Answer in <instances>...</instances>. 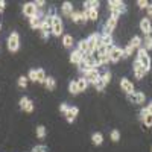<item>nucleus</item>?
I'll use <instances>...</instances> for the list:
<instances>
[{
	"label": "nucleus",
	"instance_id": "obj_35",
	"mask_svg": "<svg viewBox=\"0 0 152 152\" xmlns=\"http://www.w3.org/2000/svg\"><path fill=\"white\" fill-rule=\"evenodd\" d=\"M110 137H111L113 142H119V140H120V132H119L117 129H113V131L110 132Z\"/></svg>",
	"mask_w": 152,
	"mask_h": 152
},
{
	"label": "nucleus",
	"instance_id": "obj_26",
	"mask_svg": "<svg viewBox=\"0 0 152 152\" xmlns=\"http://www.w3.org/2000/svg\"><path fill=\"white\" fill-rule=\"evenodd\" d=\"M69 91L72 93V94H79L81 91H79V87H78V81L76 79H72L70 82H69Z\"/></svg>",
	"mask_w": 152,
	"mask_h": 152
},
{
	"label": "nucleus",
	"instance_id": "obj_45",
	"mask_svg": "<svg viewBox=\"0 0 152 152\" xmlns=\"http://www.w3.org/2000/svg\"><path fill=\"white\" fill-rule=\"evenodd\" d=\"M146 110H148V114H151V116H152V100H151V102H148Z\"/></svg>",
	"mask_w": 152,
	"mask_h": 152
},
{
	"label": "nucleus",
	"instance_id": "obj_41",
	"mask_svg": "<svg viewBox=\"0 0 152 152\" xmlns=\"http://www.w3.org/2000/svg\"><path fill=\"white\" fill-rule=\"evenodd\" d=\"M32 152H47V148L43 146V145H35L32 148Z\"/></svg>",
	"mask_w": 152,
	"mask_h": 152
},
{
	"label": "nucleus",
	"instance_id": "obj_13",
	"mask_svg": "<svg viewBox=\"0 0 152 152\" xmlns=\"http://www.w3.org/2000/svg\"><path fill=\"white\" fill-rule=\"evenodd\" d=\"M140 29L145 35H151L152 34V21L149 17H143L140 20Z\"/></svg>",
	"mask_w": 152,
	"mask_h": 152
},
{
	"label": "nucleus",
	"instance_id": "obj_36",
	"mask_svg": "<svg viewBox=\"0 0 152 152\" xmlns=\"http://www.w3.org/2000/svg\"><path fill=\"white\" fill-rule=\"evenodd\" d=\"M69 110H70V105H69L67 102H61V104H59V111L64 114V116L69 113Z\"/></svg>",
	"mask_w": 152,
	"mask_h": 152
},
{
	"label": "nucleus",
	"instance_id": "obj_32",
	"mask_svg": "<svg viewBox=\"0 0 152 152\" xmlns=\"http://www.w3.org/2000/svg\"><path fill=\"white\" fill-rule=\"evenodd\" d=\"M88 12V17H90V20H97V17H99V9H88L87 11Z\"/></svg>",
	"mask_w": 152,
	"mask_h": 152
},
{
	"label": "nucleus",
	"instance_id": "obj_9",
	"mask_svg": "<svg viewBox=\"0 0 152 152\" xmlns=\"http://www.w3.org/2000/svg\"><path fill=\"white\" fill-rule=\"evenodd\" d=\"M21 11H23V14L26 15L28 18H31V17L37 15V12L40 11V9H37V6H35L34 2H28V3H24V5H23Z\"/></svg>",
	"mask_w": 152,
	"mask_h": 152
},
{
	"label": "nucleus",
	"instance_id": "obj_31",
	"mask_svg": "<svg viewBox=\"0 0 152 152\" xmlns=\"http://www.w3.org/2000/svg\"><path fill=\"white\" fill-rule=\"evenodd\" d=\"M28 76H18V79H17V84L20 88H26L28 87Z\"/></svg>",
	"mask_w": 152,
	"mask_h": 152
},
{
	"label": "nucleus",
	"instance_id": "obj_12",
	"mask_svg": "<svg viewBox=\"0 0 152 152\" xmlns=\"http://www.w3.org/2000/svg\"><path fill=\"white\" fill-rule=\"evenodd\" d=\"M128 99L131 100L132 104H143L145 100H146V94L143 93V91H134V93H131V94H128Z\"/></svg>",
	"mask_w": 152,
	"mask_h": 152
},
{
	"label": "nucleus",
	"instance_id": "obj_33",
	"mask_svg": "<svg viewBox=\"0 0 152 152\" xmlns=\"http://www.w3.org/2000/svg\"><path fill=\"white\" fill-rule=\"evenodd\" d=\"M70 18H72L75 23H79V21H81V11H79V9H78V11L75 9V11H73V14L70 15Z\"/></svg>",
	"mask_w": 152,
	"mask_h": 152
},
{
	"label": "nucleus",
	"instance_id": "obj_43",
	"mask_svg": "<svg viewBox=\"0 0 152 152\" xmlns=\"http://www.w3.org/2000/svg\"><path fill=\"white\" fill-rule=\"evenodd\" d=\"M34 3H35L37 9H40V11H41V8L46 6V2H44V0H37V2H34Z\"/></svg>",
	"mask_w": 152,
	"mask_h": 152
},
{
	"label": "nucleus",
	"instance_id": "obj_29",
	"mask_svg": "<svg viewBox=\"0 0 152 152\" xmlns=\"http://www.w3.org/2000/svg\"><path fill=\"white\" fill-rule=\"evenodd\" d=\"M111 76H113V75H111V72H110V70H105L104 73H100V81H102V82L107 85V84L111 81Z\"/></svg>",
	"mask_w": 152,
	"mask_h": 152
},
{
	"label": "nucleus",
	"instance_id": "obj_16",
	"mask_svg": "<svg viewBox=\"0 0 152 152\" xmlns=\"http://www.w3.org/2000/svg\"><path fill=\"white\" fill-rule=\"evenodd\" d=\"M78 114H79V108L76 107V105H70V110H69V113L66 114V120H67L69 123H73Z\"/></svg>",
	"mask_w": 152,
	"mask_h": 152
},
{
	"label": "nucleus",
	"instance_id": "obj_5",
	"mask_svg": "<svg viewBox=\"0 0 152 152\" xmlns=\"http://www.w3.org/2000/svg\"><path fill=\"white\" fill-rule=\"evenodd\" d=\"M62 31H64V24H62V18L61 15L55 14L53 15V24H52V35L53 37H61L62 35Z\"/></svg>",
	"mask_w": 152,
	"mask_h": 152
},
{
	"label": "nucleus",
	"instance_id": "obj_28",
	"mask_svg": "<svg viewBox=\"0 0 152 152\" xmlns=\"http://www.w3.org/2000/svg\"><path fill=\"white\" fill-rule=\"evenodd\" d=\"M46 78H47V75H46L44 69L38 67V69H37V82H40V84H44Z\"/></svg>",
	"mask_w": 152,
	"mask_h": 152
},
{
	"label": "nucleus",
	"instance_id": "obj_4",
	"mask_svg": "<svg viewBox=\"0 0 152 152\" xmlns=\"http://www.w3.org/2000/svg\"><path fill=\"white\" fill-rule=\"evenodd\" d=\"M108 8H110V12H117V14H120V15L128 11V6H126L122 0H110Z\"/></svg>",
	"mask_w": 152,
	"mask_h": 152
},
{
	"label": "nucleus",
	"instance_id": "obj_14",
	"mask_svg": "<svg viewBox=\"0 0 152 152\" xmlns=\"http://www.w3.org/2000/svg\"><path fill=\"white\" fill-rule=\"evenodd\" d=\"M120 88L126 93V94H131V93H134L135 90H134V84H132V81H129L128 78H122L120 79Z\"/></svg>",
	"mask_w": 152,
	"mask_h": 152
},
{
	"label": "nucleus",
	"instance_id": "obj_30",
	"mask_svg": "<svg viewBox=\"0 0 152 152\" xmlns=\"http://www.w3.org/2000/svg\"><path fill=\"white\" fill-rule=\"evenodd\" d=\"M35 132H37V137L41 140V138H44V137H46V126L38 125V126H37V129H35Z\"/></svg>",
	"mask_w": 152,
	"mask_h": 152
},
{
	"label": "nucleus",
	"instance_id": "obj_40",
	"mask_svg": "<svg viewBox=\"0 0 152 152\" xmlns=\"http://www.w3.org/2000/svg\"><path fill=\"white\" fill-rule=\"evenodd\" d=\"M88 20H90V17H88V12L85 9H81V23H87Z\"/></svg>",
	"mask_w": 152,
	"mask_h": 152
},
{
	"label": "nucleus",
	"instance_id": "obj_39",
	"mask_svg": "<svg viewBox=\"0 0 152 152\" xmlns=\"http://www.w3.org/2000/svg\"><path fill=\"white\" fill-rule=\"evenodd\" d=\"M28 79H31L32 82H37V69H31V70H29Z\"/></svg>",
	"mask_w": 152,
	"mask_h": 152
},
{
	"label": "nucleus",
	"instance_id": "obj_42",
	"mask_svg": "<svg viewBox=\"0 0 152 152\" xmlns=\"http://www.w3.org/2000/svg\"><path fill=\"white\" fill-rule=\"evenodd\" d=\"M137 6L138 8H140V9H148V6H149V2H146V0H138V2H137Z\"/></svg>",
	"mask_w": 152,
	"mask_h": 152
},
{
	"label": "nucleus",
	"instance_id": "obj_46",
	"mask_svg": "<svg viewBox=\"0 0 152 152\" xmlns=\"http://www.w3.org/2000/svg\"><path fill=\"white\" fill-rule=\"evenodd\" d=\"M146 11H148V17H149V18H152V5H151V3H149V6H148V9H146Z\"/></svg>",
	"mask_w": 152,
	"mask_h": 152
},
{
	"label": "nucleus",
	"instance_id": "obj_34",
	"mask_svg": "<svg viewBox=\"0 0 152 152\" xmlns=\"http://www.w3.org/2000/svg\"><path fill=\"white\" fill-rule=\"evenodd\" d=\"M142 122L145 123V126H146V128H152V116H151V114L145 116V117L142 119Z\"/></svg>",
	"mask_w": 152,
	"mask_h": 152
},
{
	"label": "nucleus",
	"instance_id": "obj_15",
	"mask_svg": "<svg viewBox=\"0 0 152 152\" xmlns=\"http://www.w3.org/2000/svg\"><path fill=\"white\" fill-rule=\"evenodd\" d=\"M82 59H84V53L81 52L79 49H73L72 52H70V62H72V64L78 66Z\"/></svg>",
	"mask_w": 152,
	"mask_h": 152
},
{
	"label": "nucleus",
	"instance_id": "obj_17",
	"mask_svg": "<svg viewBox=\"0 0 152 152\" xmlns=\"http://www.w3.org/2000/svg\"><path fill=\"white\" fill-rule=\"evenodd\" d=\"M61 43H62V46H64L66 49H72L73 44H75V40H73V37L70 34H64L61 37Z\"/></svg>",
	"mask_w": 152,
	"mask_h": 152
},
{
	"label": "nucleus",
	"instance_id": "obj_47",
	"mask_svg": "<svg viewBox=\"0 0 152 152\" xmlns=\"http://www.w3.org/2000/svg\"><path fill=\"white\" fill-rule=\"evenodd\" d=\"M5 6H6V3L3 2V0H0V12H3V9H5Z\"/></svg>",
	"mask_w": 152,
	"mask_h": 152
},
{
	"label": "nucleus",
	"instance_id": "obj_1",
	"mask_svg": "<svg viewBox=\"0 0 152 152\" xmlns=\"http://www.w3.org/2000/svg\"><path fill=\"white\" fill-rule=\"evenodd\" d=\"M119 17H120V14H117V12H111L110 17L107 18V21L104 23V26H102V34L113 35V31L116 29V26H117Z\"/></svg>",
	"mask_w": 152,
	"mask_h": 152
},
{
	"label": "nucleus",
	"instance_id": "obj_37",
	"mask_svg": "<svg viewBox=\"0 0 152 152\" xmlns=\"http://www.w3.org/2000/svg\"><path fill=\"white\" fill-rule=\"evenodd\" d=\"M132 52H134V49L128 44L126 47H123V58H128V56H131L132 55Z\"/></svg>",
	"mask_w": 152,
	"mask_h": 152
},
{
	"label": "nucleus",
	"instance_id": "obj_21",
	"mask_svg": "<svg viewBox=\"0 0 152 152\" xmlns=\"http://www.w3.org/2000/svg\"><path fill=\"white\" fill-rule=\"evenodd\" d=\"M78 87H79V91H85L87 88H88V85H90V82H88V79L87 78H84V76H79L78 79Z\"/></svg>",
	"mask_w": 152,
	"mask_h": 152
},
{
	"label": "nucleus",
	"instance_id": "obj_24",
	"mask_svg": "<svg viewBox=\"0 0 152 152\" xmlns=\"http://www.w3.org/2000/svg\"><path fill=\"white\" fill-rule=\"evenodd\" d=\"M142 47L146 50V52L152 50V37H151V35H145V38H143V43H142Z\"/></svg>",
	"mask_w": 152,
	"mask_h": 152
},
{
	"label": "nucleus",
	"instance_id": "obj_18",
	"mask_svg": "<svg viewBox=\"0 0 152 152\" xmlns=\"http://www.w3.org/2000/svg\"><path fill=\"white\" fill-rule=\"evenodd\" d=\"M73 5L70 3V2H64V3H62L61 5V12H62V14H64L66 17H70L72 14H73Z\"/></svg>",
	"mask_w": 152,
	"mask_h": 152
},
{
	"label": "nucleus",
	"instance_id": "obj_3",
	"mask_svg": "<svg viewBox=\"0 0 152 152\" xmlns=\"http://www.w3.org/2000/svg\"><path fill=\"white\" fill-rule=\"evenodd\" d=\"M135 59L145 67L146 72L151 70V56H149V52H146L143 47H140V49L137 50V58Z\"/></svg>",
	"mask_w": 152,
	"mask_h": 152
},
{
	"label": "nucleus",
	"instance_id": "obj_8",
	"mask_svg": "<svg viewBox=\"0 0 152 152\" xmlns=\"http://www.w3.org/2000/svg\"><path fill=\"white\" fill-rule=\"evenodd\" d=\"M110 58H111V62L120 61L123 58V47H119V46L110 47Z\"/></svg>",
	"mask_w": 152,
	"mask_h": 152
},
{
	"label": "nucleus",
	"instance_id": "obj_22",
	"mask_svg": "<svg viewBox=\"0 0 152 152\" xmlns=\"http://www.w3.org/2000/svg\"><path fill=\"white\" fill-rule=\"evenodd\" d=\"M78 49L84 53V56H90V55H88V43H87V38H84V40H79Z\"/></svg>",
	"mask_w": 152,
	"mask_h": 152
},
{
	"label": "nucleus",
	"instance_id": "obj_38",
	"mask_svg": "<svg viewBox=\"0 0 152 152\" xmlns=\"http://www.w3.org/2000/svg\"><path fill=\"white\" fill-rule=\"evenodd\" d=\"M93 87L96 88L97 91H104V90H105V84H104L102 81H100V79H99V81H96V82L93 84Z\"/></svg>",
	"mask_w": 152,
	"mask_h": 152
},
{
	"label": "nucleus",
	"instance_id": "obj_25",
	"mask_svg": "<svg viewBox=\"0 0 152 152\" xmlns=\"http://www.w3.org/2000/svg\"><path fill=\"white\" fill-rule=\"evenodd\" d=\"M43 85L47 88V90H53V88L56 87V81H55V78H53V76H47Z\"/></svg>",
	"mask_w": 152,
	"mask_h": 152
},
{
	"label": "nucleus",
	"instance_id": "obj_27",
	"mask_svg": "<svg viewBox=\"0 0 152 152\" xmlns=\"http://www.w3.org/2000/svg\"><path fill=\"white\" fill-rule=\"evenodd\" d=\"M102 43H104V46H107V47H113V46H114V38H113V35L102 34Z\"/></svg>",
	"mask_w": 152,
	"mask_h": 152
},
{
	"label": "nucleus",
	"instance_id": "obj_23",
	"mask_svg": "<svg viewBox=\"0 0 152 152\" xmlns=\"http://www.w3.org/2000/svg\"><path fill=\"white\" fill-rule=\"evenodd\" d=\"M91 142L96 145V146H100L104 143V134H100V132H93L91 134Z\"/></svg>",
	"mask_w": 152,
	"mask_h": 152
},
{
	"label": "nucleus",
	"instance_id": "obj_19",
	"mask_svg": "<svg viewBox=\"0 0 152 152\" xmlns=\"http://www.w3.org/2000/svg\"><path fill=\"white\" fill-rule=\"evenodd\" d=\"M142 43H143V38H140L138 35H135V37H132V38H131V41H129L128 44H129L134 50H138V49L142 47Z\"/></svg>",
	"mask_w": 152,
	"mask_h": 152
},
{
	"label": "nucleus",
	"instance_id": "obj_6",
	"mask_svg": "<svg viewBox=\"0 0 152 152\" xmlns=\"http://www.w3.org/2000/svg\"><path fill=\"white\" fill-rule=\"evenodd\" d=\"M44 17H46V14H43V11H38L37 15H34V17L29 18V26H31L32 29H41L43 21H44Z\"/></svg>",
	"mask_w": 152,
	"mask_h": 152
},
{
	"label": "nucleus",
	"instance_id": "obj_20",
	"mask_svg": "<svg viewBox=\"0 0 152 152\" xmlns=\"http://www.w3.org/2000/svg\"><path fill=\"white\" fill-rule=\"evenodd\" d=\"M82 6H84L82 9H85V11H88V9H99L100 3L97 2V0H87V2H84Z\"/></svg>",
	"mask_w": 152,
	"mask_h": 152
},
{
	"label": "nucleus",
	"instance_id": "obj_2",
	"mask_svg": "<svg viewBox=\"0 0 152 152\" xmlns=\"http://www.w3.org/2000/svg\"><path fill=\"white\" fill-rule=\"evenodd\" d=\"M6 44H8V50H9V52H17V50L20 49V35H18L17 31H12L9 34Z\"/></svg>",
	"mask_w": 152,
	"mask_h": 152
},
{
	"label": "nucleus",
	"instance_id": "obj_10",
	"mask_svg": "<svg viewBox=\"0 0 152 152\" xmlns=\"http://www.w3.org/2000/svg\"><path fill=\"white\" fill-rule=\"evenodd\" d=\"M18 105H20V108H21L23 111H26V113H32V111H34V108H35L34 102H32V100H31L28 96H23V97L20 99Z\"/></svg>",
	"mask_w": 152,
	"mask_h": 152
},
{
	"label": "nucleus",
	"instance_id": "obj_44",
	"mask_svg": "<svg viewBox=\"0 0 152 152\" xmlns=\"http://www.w3.org/2000/svg\"><path fill=\"white\" fill-rule=\"evenodd\" d=\"M50 35H52V32H50V31H44V29H41V38H43V40H47Z\"/></svg>",
	"mask_w": 152,
	"mask_h": 152
},
{
	"label": "nucleus",
	"instance_id": "obj_11",
	"mask_svg": "<svg viewBox=\"0 0 152 152\" xmlns=\"http://www.w3.org/2000/svg\"><path fill=\"white\" fill-rule=\"evenodd\" d=\"M132 70H134V76H135L137 79H143L145 76H146V73H148V72L145 70V67H143L137 59L132 62Z\"/></svg>",
	"mask_w": 152,
	"mask_h": 152
},
{
	"label": "nucleus",
	"instance_id": "obj_7",
	"mask_svg": "<svg viewBox=\"0 0 152 152\" xmlns=\"http://www.w3.org/2000/svg\"><path fill=\"white\" fill-rule=\"evenodd\" d=\"M82 76L88 79L90 85H93L96 81L100 79V72H99V69H90V70H85V72L82 73Z\"/></svg>",
	"mask_w": 152,
	"mask_h": 152
},
{
	"label": "nucleus",
	"instance_id": "obj_48",
	"mask_svg": "<svg viewBox=\"0 0 152 152\" xmlns=\"http://www.w3.org/2000/svg\"><path fill=\"white\" fill-rule=\"evenodd\" d=\"M151 152H152V146H151Z\"/></svg>",
	"mask_w": 152,
	"mask_h": 152
}]
</instances>
